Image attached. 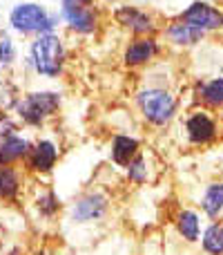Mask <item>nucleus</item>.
<instances>
[{
	"label": "nucleus",
	"mask_w": 223,
	"mask_h": 255,
	"mask_svg": "<svg viewBox=\"0 0 223 255\" xmlns=\"http://www.w3.org/2000/svg\"><path fill=\"white\" fill-rule=\"evenodd\" d=\"M67 63V47L65 40L58 31L36 36L29 43L27 65L43 79H58L65 70Z\"/></svg>",
	"instance_id": "f257e3e1"
},
{
	"label": "nucleus",
	"mask_w": 223,
	"mask_h": 255,
	"mask_svg": "<svg viewBox=\"0 0 223 255\" xmlns=\"http://www.w3.org/2000/svg\"><path fill=\"white\" fill-rule=\"evenodd\" d=\"M61 13L40 2H16L9 9V27L22 36H40L56 31Z\"/></svg>",
	"instance_id": "f03ea898"
},
{
	"label": "nucleus",
	"mask_w": 223,
	"mask_h": 255,
	"mask_svg": "<svg viewBox=\"0 0 223 255\" xmlns=\"http://www.w3.org/2000/svg\"><path fill=\"white\" fill-rule=\"evenodd\" d=\"M134 103L139 108L141 117L154 128L167 126L176 117L179 110V101L176 97L165 88L158 85H145L134 94Z\"/></svg>",
	"instance_id": "7ed1b4c3"
},
{
	"label": "nucleus",
	"mask_w": 223,
	"mask_h": 255,
	"mask_svg": "<svg viewBox=\"0 0 223 255\" xmlns=\"http://www.w3.org/2000/svg\"><path fill=\"white\" fill-rule=\"evenodd\" d=\"M63 103V94L54 90H36L18 97L13 112L18 115V121L29 128H40L47 119H52Z\"/></svg>",
	"instance_id": "20e7f679"
},
{
	"label": "nucleus",
	"mask_w": 223,
	"mask_h": 255,
	"mask_svg": "<svg viewBox=\"0 0 223 255\" xmlns=\"http://www.w3.org/2000/svg\"><path fill=\"white\" fill-rule=\"evenodd\" d=\"M61 22L78 36H92L101 27V9L96 0H61Z\"/></svg>",
	"instance_id": "39448f33"
},
{
	"label": "nucleus",
	"mask_w": 223,
	"mask_h": 255,
	"mask_svg": "<svg viewBox=\"0 0 223 255\" xmlns=\"http://www.w3.org/2000/svg\"><path fill=\"white\" fill-rule=\"evenodd\" d=\"M110 195L103 190H87L80 197H76L70 206V220L74 224H92V222L103 220L110 213Z\"/></svg>",
	"instance_id": "423d86ee"
},
{
	"label": "nucleus",
	"mask_w": 223,
	"mask_h": 255,
	"mask_svg": "<svg viewBox=\"0 0 223 255\" xmlns=\"http://www.w3.org/2000/svg\"><path fill=\"white\" fill-rule=\"evenodd\" d=\"M112 20L121 29L130 31L134 36H154L156 34V20L148 9H141L136 4H118L112 11Z\"/></svg>",
	"instance_id": "0eeeda50"
},
{
	"label": "nucleus",
	"mask_w": 223,
	"mask_h": 255,
	"mask_svg": "<svg viewBox=\"0 0 223 255\" xmlns=\"http://www.w3.org/2000/svg\"><path fill=\"white\" fill-rule=\"evenodd\" d=\"M179 18L188 25L197 27L201 31H219L223 29V11L219 7L210 2H203V0H197L190 7H185L183 11L179 13Z\"/></svg>",
	"instance_id": "6e6552de"
},
{
	"label": "nucleus",
	"mask_w": 223,
	"mask_h": 255,
	"mask_svg": "<svg viewBox=\"0 0 223 255\" xmlns=\"http://www.w3.org/2000/svg\"><path fill=\"white\" fill-rule=\"evenodd\" d=\"M161 52V45L154 36H134L130 43L123 47V65L125 67H143L152 63Z\"/></svg>",
	"instance_id": "1a4fd4ad"
},
{
	"label": "nucleus",
	"mask_w": 223,
	"mask_h": 255,
	"mask_svg": "<svg viewBox=\"0 0 223 255\" xmlns=\"http://www.w3.org/2000/svg\"><path fill=\"white\" fill-rule=\"evenodd\" d=\"M58 157H61V150L54 143L52 139H38L34 145H31L29 154H27V168L36 175H47L56 168Z\"/></svg>",
	"instance_id": "9d476101"
},
{
	"label": "nucleus",
	"mask_w": 223,
	"mask_h": 255,
	"mask_svg": "<svg viewBox=\"0 0 223 255\" xmlns=\"http://www.w3.org/2000/svg\"><path fill=\"white\" fill-rule=\"evenodd\" d=\"M217 132H219L217 121L206 110H194L185 119V134H188L190 143H194V145H206L210 141H215Z\"/></svg>",
	"instance_id": "9b49d317"
},
{
	"label": "nucleus",
	"mask_w": 223,
	"mask_h": 255,
	"mask_svg": "<svg viewBox=\"0 0 223 255\" xmlns=\"http://www.w3.org/2000/svg\"><path fill=\"white\" fill-rule=\"evenodd\" d=\"M141 154V141L134 134H125V132H116L112 136L110 145V159L114 166L125 168L130 166L132 159H136Z\"/></svg>",
	"instance_id": "f8f14e48"
},
{
	"label": "nucleus",
	"mask_w": 223,
	"mask_h": 255,
	"mask_svg": "<svg viewBox=\"0 0 223 255\" xmlns=\"http://www.w3.org/2000/svg\"><path fill=\"white\" fill-rule=\"evenodd\" d=\"M163 34H165V38L170 40L172 45H176V47H192V45L201 43L203 36H206V31L197 29V27L183 22L181 18H176V20L167 22V27L163 29Z\"/></svg>",
	"instance_id": "ddd939ff"
},
{
	"label": "nucleus",
	"mask_w": 223,
	"mask_h": 255,
	"mask_svg": "<svg viewBox=\"0 0 223 255\" xmlns=\"http://www.w3.org/2000/svg\"><path fill=\"white\" fill-rule=\"evenodd\" d=\"M31 150V143L27 136L22 134H11L7 139L0 141V166H16L18 161L27 159Z\"/></svg>",
	"instance_id": "4468645a"
},
{
	"label": "nucleus",
	"mask_w": 223,
	"mask_h": 255,
	"mask_svg": "<svg viewBox=\"0 0 223 255\" xmlns=\"http://www.w3.org/2000/svg\"><path fill=\"white\" fill-rule=\"evenodd\" d=\"M22 190V175L16 166H0V202H13Z\"/></svg>",
	"instance_id": "2eb2a0df"
},
{
	"label": "nucleus",
	"mask_w": 223,
	"mask_h": 255,
	"mask_svg": "<svg viewBox=\"0 0 223 255\" xmlns=\"http://www.w3.org/2000/svg\"><path fill=\"white\" fill-rule=\"evenodd\" d=\"M176 231L179 235L185 240V242H199L201 238V217L194 211H181L176 215Z\"/></svg>",
	"instance_id": "dca6fc26"
},
{
	"label": "nucleus",
	"mask_w": 223,
	"mask_h": 255,
	"mask_svg": "<svg viewBox=\"0 0 223 255\" xmlns=\"http://www.w3.org/2000/svg\"><path fill=\"white\" fill-rule=\"evenodd\" d=\"M201 208L208 217H219L223 211V181H217V184H210L203 193L201 199Z\"/></svg>",
	"instance_id": "f3484780"
},
{
	"label": "nucleus",
	"mask_w": 223,
	"mask_h": 255,
	"mask_svg": "<svg viewBox=\"0 0 223 255\" xmlns=\"http://www.w3.org/2000/svg\"><path fill=\"white\" fill-rule=\"evenodd\" d=\"M201 247L208 255H223V224L212 222L201 235Z\"/></svg>",
	"instance_id": "a211bd4d"
},
{
	"label": "nucleus",
	"mask_w": 223,
	"mask_h": 255,
	"mask_svg": "<svg viewBox=\"0 0 223 255\" xmlns=\"http://www.w3.org/2000/svg\"><path fill=\"white\" fill-rule=\"evenodd\" d=\"M199 99L212 108L223 106V76H215L199 85Z\"/></svg>",
	"instance_id": "6ab92c4d"
},
{
	"label": "nucleus",
	"mask_w": 223,
	"mask_h": 255,
	"mask_svg": "<svg viewBox=\"0 0 223 255\" xmlns=\"http://www.w3.org/2000/svg\"><path fill=\"white\" fill-rule=\"evenodd\" d=\"M18 58V49L11 34L4 27H0V70H9Z\"/></svg>",
	"instance_id": "aec40b11"
},
{
	"label": "nucleus",
	"mask_w": 223,
	"mask_h": 255,
	"mask_svg": "<svg viewBox=\"0 0 223 255\" xmlns=\"http://www.w3.org/2000/svg\"><path fill=\"white\" fill-rule=\"evenodd\" d=\"M125 177L130 184H145V181L149 179V166H148V159H145V154L141 152L136 159H132L130 166H125Z\"/></svg>",
	"instance_id": "412c9836"
},
{
	"label": "nucleus",
	"mask_w": 223,
	"mask_h": 255,
	"mask_svg": "<svg viewBox=\"0 0 223 255\" xmlns=\"http://www.w3.org/2000/svg\"><path fill=\"white\" fill-rule=\"evenodd\" d=\"M36 208H38V213L43 217H54L58 211H61V199H58V195L54 193V190H45V193L38 195V199H36Z\"/></svg>",
	"instance_id": "4be33fe9"
},
{
	"label": "nucleus",
	"mask_w": 223,
	"mask_h": 255,
	"mask_svg": "<svg viewBox=\"0 0 223 255\" xmlns=\"http://www.w3.org/2000/svg\"><path fill=\"white\" fill-rule=\"evenodd\" d=\"M16 130H18L16 119H11V115H7V112L0 110V141L7 139V136H11V134H16Z\"/></svg>",
	"instance_id": "5701e85b"
},
{
	"label": "nucleus",
	"mask_w": 223,
	"mask_h": 255,
	"mask_svg": "<svg viewBox=\"0 0 223 255\" xmlns=\"http://www.w3.org/2000/svg\"><path fill=\"white\" fill-rule=\"evenodd\" d=\"M96 2H116V0H96Z\"/></svg>",
	"instance_id": "b1692460"
},
{
	"label": "nucleus",
	"mask_w": 223,
	"mask_h": 255,
	"mask_svg": "<svg viewBox=\"0 0 223 255\" xmlns=\"http://www.w3.org/2000/svg\"><path fill=\"white\" fill-rule=\"evenodd\" d=\"M9 255H18V253H9Z\"/></svg>",
	"instance_id": "393cba45"
}]
</instances>
